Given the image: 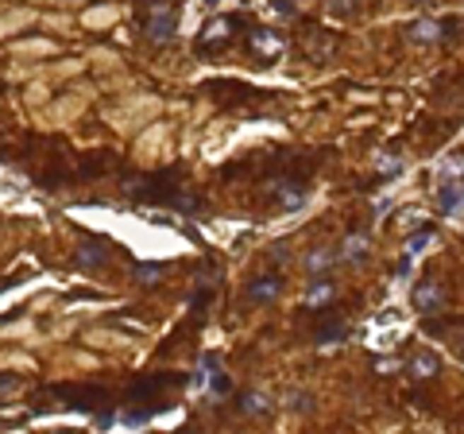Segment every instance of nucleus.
<instances>
[{"label": "nucleus", "instance_id": "4be33fe9", "mask_svg": "<svg viewBox=\"0 0 464 434\" xmlns=\"http://www.w3.org/2000/svg\"><path fill=\"white\" fill-rule=\"evenodd\" d=\"M275 12L279 16H294V4H290V0H275Z\"/></svg>", "mask_w": 464, "mask_h": 434}, {"label": "nucleus", "instance_id": "5701e85b", "mask_svg": "<svg viewBox=\"0 0 464 434\" xmlns=\"http://www.w3.org/2000/svg\"><path fill=\"white\" fill-rule=\"evenodd\" d=\"M376 368H379V372H395L399 365H395V361H376Z\"/></svg>", "mask_w": 464, "mask_h": 434}, {"label": "nucleus", "instance_id": "7ed1b4c3", "mask_svg": "<svg viewBox=\"0 0 464 434\" xmlns=\"http://www.w3.org/2000/svg\"><path fill=\"white\" fill-rule=\"evenodd\" d=\"M54 396L70 399V407H78V411H93V407L105 404V392L101 388H74V384H58V388H51Z\"/></svg>", "mask_w": 464, "mask_h": 434}, {"label": "nucleus", "instance_id": "0eeeda50", "mask_svg": "<svg viewBox=\"0 0 464 434\" xmlns=\"http://www.w3.org/2000/svg\"><path fill=\"white\" fill-rule=\"evenodd\" d=\"M109 244H101V241H93V244H81L78 252H74V264L81 268V272H97V268H105L109 264Z\"/></svg>", "mask_w": 464, "mask_h": 434}, {"label": "nucleus", "instance_id": "423d86ee", "mask_svg": "<svg viewBox=\"0 0 464 434\" xmlns=\"http://www.w3.org/2000/svg\"><path fill=\"white\" fill-rule=\"evenodd\" d=\"M414 307L422 310V314H437V310L445 307V291L437 280H422L418 287H414Z\"/></svg>", "mask_w": 464, "mask_h": 434}, {"label": "nucleus", "instance_id": "f257e3e1", "mask_svg": "<svg viewBox=\"0 0 464 434\" xmlns=\"http://www.w3.org/2000/svg\"><path fill=\"white\" fill-rule=\"evenodd\" d=\"M139 12H144V20H147L144 28H147V39H151V43L174 39V31H178V12H174L167 0H144Z\"/></svg>", "mask_w": 464, "mask_h": 434}, {"label": "nucleus", "instance_id": "4468645a", "mask_svg": "<svg viewBox=\"0 0 464 434\" xmlns=\"http://www.w3.org/2000/svg\"><path fill=\"white\" fill-rule=\"evenodd\" d=\"M437 202H441V210H445V214H453V210H457L460 206V186H441V194H437Z\"/></svg>", "mask_w": 464, "mask_h": 434}, {"label": "nucleus", "instance_id": "aec40b11", "mask_svg": "<svg viewBox=\"0 0 464 434\" xmlns=\"http://www.w3.org/2000/svg\"><path fill=\"white\" fill-rule=\"evenodd\" d=\"M352 4H356V0H325V8H329V12H352Z\"/></svg>", "mask_w": 464, "mask_h": 434}, {"label": "nucleus", "instance_id": "412c9836", "mask_svg": "<svg viewBox=\"0 0 464 434\" xmlns=\"http://www.w3.org/2000/svg\"><path fill=\"white\" fill-rule=\"evenodd\" d=\"M12 388H16V376H12V372H4V380H0V396L12 399Z\"/></svg>", "mask_w": 464, "mask_h": 434}, {"label": "nucleus", "instance_id": "dca6fc26", "mask_svg": "<svg viewBox=\"0 0 464 434\" xmlns=\"http://www.w3.org/2000/svg\"><path fill=\"white\" fill-rule=\"evenodd\" d=\"M329 299H333V283H329V280H318V283L310 287V302L318 307V302H329Z\"/></svg>", "mask_w": 464, "mask_h": 434}, {"label": "nucleus", "instance_id": "f8f14e48", "mask_svg": "<svg viewBox=\"0 0 464 434\" xmlns=\"http://www.w3.org/2000/svg\"><path fill=\"white\" fill-rule=\"evenodd\" d=\"M240 411H244V415L267 411V396H260V392H244V396H240Z\"/></svg>", "mask_w": 464, "mask_h": 434}, {"label": "nucleus", "instance_id": "f03ea898", "mask_svg": "<svg viewBox=\"0 0 464 434\" xmlns=\"http://www.w3.org/2000/svg\"><path fill=\"white\" fill-rule=\"evenodd\" d=\"M178 384H182L178 372H155V376H144V380L132 384L128 399H151V396H159V392H167V388H178Z\"/></svg>", "mask_w": 464, "mask_h": 434}, {"label": "nucleus", "instance_id": "20e7f679", "mask_svg": "<svg viewBox=\"0 0 464 434\" xmlns=\"http://www.w3.org/2000/svg\"><path fill=\"white\" fill-rule=\"evenodd\" d=\"M232 28H236V20H232V16H213V20L202 28V39H197V47H202L205 55L217 51V47L232 35Z\"/></svg>", "mask_w": 464, "mask_h": 434}, {"label": "nucleus", "instance_id": "6ab92c4d", "mask_svg": "<svg viewBox=\"0 0 464 434\" xmlns=\"http://www.w3.org/2000/svg\"><path fill=\"white\" fill-rule=\"evenodd\" d=\"M344 338V326H321L318 330V341L321 346H329V341H341Z\"/></svg>", "mask_w": 464, "mask_h": 434}, {"label": "nucleus", "instance_id": "39448f33", "mask_svg": "<svg viewBox=\"0 0 464 434\" xmlns=\"http://www.w3.org/2000/svg\"><path fill=\"white\" fill-rule=\"evenodd\" d=\"M248 51H252L255 59H279V55H283V35H279V31H267V28H255L252 35H248Z\"/></svg>", "mask_w": 464, "mask_h": 434}, {"label": "nucleus", "instance_id": "a211bd4d", "mask_svg": "<svg viewBox=\"0 0 464 434\" xmlns=\"http://www.w3.org/2000/svg\"><path fill=\"white\" fill-rule=\"evenodd\" d=\"M329 264H333V252H325V249H313V256L306 260L310 272H321V268H329Z\"/></svg>", "mask_w": 464, "mask_h": 434}, {"label": "nucleus", "instance_id": "9d476101", "mask_svg": "<svg viewBox=\"0 0 464 434\" xmlns=\"http://www.w3.org/2000/svg\"><path fill=\"white\" fill-rule=\"evenodd\" d=\"M437 368H441V361H437L429 349H422V353H414V361H410V372H414V380H429V376H437Z\"/></svg>", "mask_w": 464, "mask_h": 434}, {"label": "nucleus", "instance_id": "f3484780", "mask_svg": "<svg viewBox=\"0 0 464 434\" xmlns=\"http://www.w3.org/2000/svg\"><path fill=\"white\" fill-rule=\"evenodd\" d=\"M429 236H434V229H429V225L422 229L418 236H410V241H406V256H418V252H422V249H426V244H429Z\"/></svg>", "mask_w": 464, "mask_h": 434}, {"label": "nucleus", "instance_id": "b1692460", "mask_svg": "<svg viewBox=\"0 0 464 434\" xmlns=\"http://www.w3.org/2000/svg\"><path fill=\"white\" fill-rule=\"evenodd\" d=\"M406 4H429V0H406Z\"/></svg>", "mask_w": 464, "mask_h": 434}, {"label": "nucleus", "instance_id": "393cba45", "mask_svg": "<svg viewBox=\"0 0 464 434\" xmlns=\"http://www.w3.org/2000/svg\"><path fill=\"white\" fill-rule=\"evenodd\" d=\"M205 4H217V0H205Z\"/></svg>", "mask_w": 464, "mask_h": 434}, {"label": "nucleus", "instance_id": "ddd939ff", "mask_svg": "<svg viewBox=\"0 0 464 434\" xmlns=\"http://www.w3.org/2000/svg\"><path fill=\"white\" fill-rule=\"evenodd\" d=\"M205 368H209V384H213V392H217V396H225V392H228V380H225V372H221V368H217V357H213V353H205Z\"/></svg>", "mask_w": 464, "mask_h": 434}, {"label": "nucleus", "instance_id": "9b49d317", "mask_svg": "<svg viewBox=\"0 0 464 434\" xmlns=\"http://www.w3.org/2000/svg\"><path fill=\"white\" fill-rule=\"evenodd\" d=\"M364 256H368V236H364V233H348L344 236V260L360 264Z\"/></svg>", "mask_w": 464, "mask_h": 434}, {"label": "nucleus", "instance_id": "2eb2a0df", "mask_svg": "<svg viewBox=\"0 0 464 434\" xmlns=\"http://www.w3.org/2000/svg\"><path fill=\"white\" fill-rule=\"evenodd\" d=\"M163 275V264H136V280L139 283H147V287H151L155 280H159Z\"/></svg>", "mask_w": 464, "mask_h": 434}, {"label": "nucleus", "instance_id": "6e6552de", "mask_svg": "<svg viewBox=\"0 0 464 434\" xmlns=\"http://www.w3.org/2000/svg\"><path fill=\"white\" fill-rule=\"evenodd\" d=\"M279 291H283V280H279V275H255V280L248 283V299L252 302H275Z\"/></svg>", "mask_w": 464, "mask_h": 434}, {"label": "nucleus", "instance_id": "1a4fd4ad", "mask_svg": "<svg viewBox=\"0 0 464 434\" xmlns=\"http://www.w3.org/2000/svg\"><path fill=\"white\" fill-rule=\"evenodd\" d=\"M441 31H445V23H437V20H414L410 28H406V35H410L414 43H434V39H441Z\"/></svg>", "mask_w": 464, "mask_h": 434}]
</instances>
